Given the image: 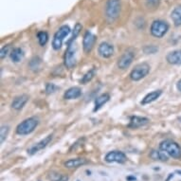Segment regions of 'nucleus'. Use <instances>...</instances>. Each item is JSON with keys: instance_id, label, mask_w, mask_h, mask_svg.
<instances>
[{"instance_id": "1a4fd4ad", "label": "nucleus", "mask_w": 181, "mask_h": 181, "mask_svg": "<svg viewBox=\"0 0 181 181\" xmlns=\"http://www.w3.org/2000/svg\"><path fill=\"white\" fill-rule=\"evenodd\" d=\"M135 58V53L132 51H126L118 60V67L119 69H126L131 66Z\"/></svg>"}, {"instance_id": "f3484780", "label": "nucleus", "mask_w": 181, "mask_h": 181, "mask_svg": "<svg viewBox=\"0 0 181 181\" xmlns=\"http://www.w3.org/2000/svg\"><path fill=\"white\" fill-rule=\"evenodd\" d=\"M82 95V90H81L80 87L74 86V87H70L69 89H67L64 94V98L66 100H74L77 99Z\"/></svg>"}, {"instance_id": "b1692460", "label": "nucleus", "mask_w": 181, "mask_h": 181, "mask_svg": "<svg viewBox=\"0 0 181 181\" xmlns=\"http://www.w3.org/2000/svg\"><path fill=\"white\" fill-rule=\"evenodd\" d=\"M95 72H96L95 67H93L92 69H90L89 71H87V72L85 74V75L83 76V78L81 79V83H83V85H85V83H89L90 81H91L93 78H94V76H95Z\"/></svg>"}, {"instance_id": "f03ea898", "label": "nucleus", "mask_w": 181, "mask_h": 181, "mask_svg": "<svg viewBox=\"0 0 181 181\" xmlns=\"http://www.w3.org/2000/svg\"><path fill=\"white\" fill-rule=\"evenodd\" d=\"M159 149L166 152L170 157H172L174 159H180L181 158L180 146L172 140H165L161 141L159 144Z\"/></svg>"}, {"instance_id": "5701e85b", "label": "nucleus", "mask_w": 181, "mask_h": 181, "mask_svg": "<svg viewBox=\"0 0 181 181\" xmlns=\"http://www.w3.org/2000/svg\"><path fill=\"white\" fill-rule=\"evenodd\" d=\"M83 30V26L81 25L80 23H77L75 26H74V28H73V32H72V36H71L70 39L67 41V46L70 44H72L74 41L76 40V38L78 37V35L80 34L81 31Z\"/></svg>"}, {"instance_id": "a211bd4d", "label": "nucleus", "mask_w": 181, "mask_h": 181, "mask_svg": "<svg viewBox=\"0 0 181 181\" xmlns=\"http://www.w3.org/2000/svg\"><path fill=\"white\" fill-rule=\"evenodd\" d=\"M169 155H168L166 152H164L163 150H153L151 151L150 153V157L152 159L154 160H159V161H163V162H165V161H168L169 159Z\"/></svg>"}, {"instance_id": "aec40b11", "label": "nucleus", "mask_w": 181, "mask_h": 181, "mask_svg": "<svg viewBox=\"0 0 181 181\" xmlns=\"http://www.w3.org/2000/svg\"><path fill=\"white\" fill-rule=\"evenodd\" d=\"M109 99H110V96H109V94H107V93H104V94H102L101 96H99L98 98H97L95 100V107H94V111H98L100 108L102 107V106L104 104V103H106Z\"/></svg>"}, {"instance_id": "ddd939ff", "label": "nucleus", "mask_w": 181, "mask_h": 181, "mask_svg": "<svg viewBox=\"0 0 181 181\" xmlns=\"http://www.w3.org/2000/svg\"><path fill=\"white\" fill-rule=\"evenodd\" d=\"M149 119L144 118V117H138V116H133L130 119V123L128 124L129 128L132 129H137L140 128L141 126L146 125L149 122Z\"/></svg>"}, {"instance_id": "f704fd0d", "label": "nucleus", "mask_w": 181, "mask_h": 181, "mask_svg": "<svg viewBox=\"0 0 181 181\" xmlns=\"http://www.w3.org/2000/svg\"><path fill=\"white\" fill-rule=\"evenodd\" d=\"M176 173H177V174H181V171H176Z\"/></svg>"}, {"instance_id": "4468645a", "label": "nucleus", "mask_w": 181, "mask_h": 181, "mask_svg": "<svg viewBox=\"0 0 181 181\" xmlns=\"http://www.w3.org/2000/svg\"><path fill=\"white\" fill-rule=\"evenodd\" d=\"M86 163L87 160L85 158L77 157V158H70V159L66 160L64 163V165L66 168H68V169H73V168H78L83 165H85Z\"/></svg>"}, {"instance_id": "2eb2a0df", "label": "nucleus", "mask_w": 181, "mask_h": 181, "mask_svg": "<svg viewBox=\"0 0 181 181\" xmlns=\"http://www.w3.org/2000/svg\"><path fill=\"white\" fill-rule=\"evenodd\" d=\"M28 101V97L27 95H20L15 97L12 102V108L14 110H20L25 106V104Z\"/></svg>"}, {"instance_id": "20e7f679", "label": "nucleus", "mask_w": 181, "mask_h": 181, "mask_svg": "<svg viewBox=\"0 0 181 181\" xmlns=\"http://www.w3.org/2000/svg\"><path fill=\"white\" fill-rule=\"evenodd\" d=\"M169 31V24L162 20H155L151 25V34L156 38H161Z\"/></svg>"}, {"instance_id": "cd10ccee", "label": "nucleus", "mask_w": 181, "mask_h": 181, "mask_svg": "<svg viewBox=\"0 0 181 181\" xmlns=\"http://www.w3.org/2000/svg\"><path fill=\"white\" fill-rule=\"evenodd\" d=\"M145 1H146V5H147L148 8L155 9L158 6L160 0H145Z\"/></svg>"}, {"instance_id": "412c9836", "label": "nucleus", "mask_w": 181, "mask_h": 181, "mask_svg": "<svg viewBox=\"0 0 181 181\" xmlns=\"http://www.w3.org/2000/svg\"><path fill=\"white\" fill-rule=\"evenodd\" d=\"M171 17H172V20L176 27L181 26V6H177L176 8H174L171 14Z\"/></svg>"}, {"instance_id": "f8f14e48", "label": "nucleus", "mask_w": 181, "mask_h": 181, "mask_svg": "<svg viewBox=\"0 0 181 181\" xmlns=\"http://www.w3.org/2000/svg\"><path fill=\"white\" fill-rule=\"evenodd\" d=\"M98 52L102 58H110L114 54V47L106 42H102L98 47Z\"/></svg>"}, {"instance_id": "9b49d317", "label": "nucleus", "mask_w": 181, "mask_h": 181, "mask_svg": "<svg viewBox=\"0 0 181 181\" xmlns=\"http://www.w3.org/2000/svg\"><path fill=\"white\" fill-rule=\"evenodd\" d=\"M52 140V135H48L47 138H45L44 140H42L41 141H39L38 143H36L35 145H33L32 147H31L30 149L28 150V154L30 156H33L34 154H36L37 152H39L41 150H43L44 148H46L49 142Z\"/></svg>"}, {"instance_id": "7c9ffc66", "label": "nucleus", "mask_w": 181, "mask_h": 181, "mask_svg": "<svg viewBox=\"0 0 181 181\" xmlns=\"http://www.w3.org/2000/svg\"><path fill=\"white\" fill-rule=\"evenodd\" d=\"M54 181H68V176H60L57 179Z\"/></svg>"}, {"instance_id": "c85d7f7f", "label": "nucleus", "mask_w": 181, "mask_h": 181, "mask_svg": "<svg viewBox=\"0 0 181 181\" xmlns=\"http://www.w3.org/2000/svg\"><path fill=\"white\" fill-rule=\"evenodd\" d=\"M57 89V86L55 85H53V83H47L46 85V92L47 94H51V93H54L56 91Z\"/></svg>"}, {"instance_id": "9d476101", "label": "nucleus", "mask_w": 181, "mask_h": 181, "mask_svg": "<svg viewBox=\"0 0 181 181\" xmlns=\"http://www.w3.org/2000/svg\"><path fill=\"white\" fill-rule=\"evenodd\" d=\"M96 42V36L92 32L86 31L83 39V48L85 53H89L92 50Z\"/></svg>"}, {"instance_id": "dca6fc26", "label": "nucleus", "mask_w": 181, "mask_h": 181, "mask_svg": "<svg viewBox=\"0 0 181 181\" xmlns=\"http://www.w3.org/2000/svg\"><path fill=\"white\" fill-rule=\"evenodd\" d=\"M166 60L171 64H174V66L181 64V49L174 50L168 53V55L166 56Z\"/></svg>"}, {"instance_id": "4be33fe9", "label": "nucleus", "mask_w": 181, "mask_h": 181, "mask_svg": "<svg viewBox=\"0 0 181 181\" xmlns=\"http://www.w3.org/2000/svg\"><path fill=\"white\" fill-rule=\"evenodd\" d=\"M23 56H24L23 50H22L20 47L14 48L11 52V59L12 60V62H14V63L21 62V60L23 59Z\"/></svg>"}, {"instance_id": "c9c22d12", "label": "nucleus", "mask_w": 181, "mask_h": 181, "mask_svg": "<svg viewBox=\"0 0 181 181\" xmlns=\"http://www.w3.org/2000/svg\"><path fill=\"white\" fill-rule=\"evenodd\" d=\"M77 181H79V180H77Z\"/></svg>"}, {"instance_id": "6ab92c4d", "label": "nucleus", "mask_w": 181, "mask_h": 181, "mask_svg": "<svg viewBox=\"0 0 181 181\" xmlns=\"http://www.w3.org/2000/svg\"><path fill=\"white\" fill-rule=\"evenodd\" d=\"M161 94H162V91H161V90H155V91L149 93V94H147L143 99H142L141 104H143V105L149 104V103L155 102L157 99L159 98Z\"/></svg>"}, {"instance_id": "473e14b6", "label": "nucleus", "mask_w": 181, "mask_h": 181, "mask_svg": "<svg viewBox=\"0 0 181 181\" xmlns=\"http://www.w3.org/2000/svg\"><path fill=\"white\" fill-rule=\"evenodd\" d=\"M126 179H127L128 181H136L137 180V178H136L135 176H128V177H126Z\"/></svg>"}, {"instance_id": "6e6552de", "label": "nucleus", "mask_w": 181, "mask_h": 181, "mask_svg": "<svg viewBox=\"0 0 181 181\" xmlns=\"http://www.w3.org/2000/svg\"><path fill=\"white\" fill-rule=\"evenodd\" d=\"M104 160L108 163L116 162V163L122 164L127 160V157H126L125 154L121 151H111L106 154Z\"/></svg>"}, {"instance_id": "72a5a7b5", "label": "nucleus", "mask_w": 181, "mask_h": 181, "mask_svg": "<svg viewBox=\"0 0 181 181\" xmlns=\"http://www.w3.org/2000/svg\"><path fill=\"white\" fill-rule=\"evenodd\" d=\"M172 177H174V174H170V176L169 177H168V178H167V180L166 181H169L171 178H172Z\"/></svg>"}, {"instance_id": "423d86ee", "label": "nucleus", "mask_w": 181, "mask_h": 181, "mask_svg": "<svg viewBox=\"0 0 181 181\" xmlns=\"http://www.w3.org/2000/svg\"><path fill=\"white\" fill-rule=\"evenodd\" d=\"M150 71V66L146 63H142L138 64V66H135V68L131 71L130 73V79L132 81H135V82H138V81H140L141 79H143L144 77H146L148 75Z\"/></svg>"}, {"instance_id": "a878e982", "label": "nucleus", "mask_w": 181, "mask_h": 181, "mask_svg": "<svg viewBox=\"0 0 181 181\" xmlns=\"http://www.w3.org/2000/svg\"><path fill=\"white\" fill-rule=\"evenodd\" d=\"M9 127L8 125H2L1 126V129H0V141H1V143H3V141L5 140V138H7V136L9 134Z\"/></svg>"}, {"instance_id": "393cba45", "label": "nucleus", "mask_w": 181, "mask_h": 181, "mask_svg": "<svg viewBox=\"0 0 181 181\" xmlns=\"http://www.w3.org/2000/svg\"><path fill=\"white\" fill-rule=\"evenodd\" d=\"M37 39L39 42L40 46L44 47L48 41V34L47 31H39L37 33Z\"/></svg>"}, {"instance_id": "39448f33", "label": "nucleus", "mask_w": 181, "mask_h": 181, "mask_svg": "<svg viewBox=\"0 0 181 181\" xmlns=\"http://www.w3.org/2000/svg\"><path fill=\"white\" fill-rule=\"evenodd\" d=\"M70 33V28L68 26L64 25L62 26L59 30L56 31V33L54 34L53 41H52V47L55 50H59L62 47L64 39L66 38L67 35Z\"/></svg>"}, {"instance_id": "7ed1b4c3", "label": "nucleus", "mask_w": 181, "mask_h": 181, "mask_svg": "<svg viewBox=\"0 0 181 181\" xmlns=\"http://www.w3.org/2000/svg\"><path fill=\"white\" fill-rule=\"evenodd\" d=\"M38 123H39V121L34 117L26 119L25 121L20 122V123L17 125V127H16V133L21 136H26V135L31 134L36 129Z\"/></svg>"}, {"instance_id": "bb28decb", "label": "nucleus", "mask_w": 181, "mask_h": 181, "mask_svg": "<svg viewBox=\"0 0 181 181\" xmlns=\"http://www.w3.org/2000/svg\"><path fill=\"white\" fill-rule=\"evenodd\" d=\"M41 59L39 57H34L33 59H32L31 61V63H30V66H31V69H36L38 68V67L40 66V64H41Z\"/></svg>"}, {"instance_id": "0eeeda50", "label": "nucleus", "mask_w": 181, "mask_h": 181, "mask_svg": "<svg viewBox=\"0 0 181 181\" xmlns=\"http://www.w3.org/2000/svg\"><path fill=\"white\" fill-rule=\"evenodd\" d=\"M76 47L74 42L72 44H70L67 46V49L66 51V54H64V66H66V68H72V67L75 66L76 64Z\"/></svg>"}, {"instance_id": "c756f323", "label": "nucleus", "mask_w": 181, "mask_h": 181, "mask_svg": "<svg viewBox=\"0 0 181 181\" xmlns=\"http://www.w3.org/2000/svg\"><path fill=\"white\" fill-rule=\"evenodd\" d=\"M9 50V46H5L1 48V51H0V57H1V59H4L7 56Z\"/></svg>"}, {"instance_id": "f257e3e1", "label": "nucleus", "mask_w": 181, "mask_h": 181, "mask_svg": "<svg viewBox=\"0 0 181 181\" xmlns=\"http://www.w3.org/2000/svg\"><path fill=\"white\" fill-rule=\"evenodd\" d=\"M105 17L109 23H113L121 14V0H106L105 3Z\"/></svg>"}, {"instance_id": "2f4dec72", "label": "nucleus", "mask_w": 181, "mask_h": 181, "mask_svg": "<svg viewBox=\"0 0 181 181\" xmlns=\"http://www.w3.org/2000/svg\"><path fill=\"white\" fill-rule=\"evenodd\" d=\"M176 88L179 90V91L181 92V80L178 81V83H176Z\"/></svg>"}]
</instances>
